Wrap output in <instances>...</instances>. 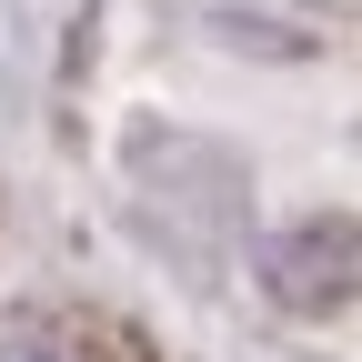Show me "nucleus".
<instances>
[{
  "label": "nucleus",
  "mask_w": 362,
  "mask_h": 362,
  "mask_svg": "<svg viewBox=\"0 0 362 362\" xmlns=\"http://www.w3.org/2000/svg\"><path fill=\"white\" fill-rule=\"evenodd\" d=\"M252 272H262V292L292 302V312H342L362 292V221L352 211H302V221H282V232L252 252Z\"/></svg>",
  "instance_id": "obj_1"
},
{
  "label": "nucleus",
  "mask_w": 362,
  "mask_h": 362,
  "mask_svg": "<svg viewBox=\"0 0 362 362\" xmlns=\"http://www.w3.org/2000/svg\"><path fill=\"white\" fill-rule=\"evenodd\" d=\"M0 362H90L71 322H51V312H0Z\"/></svg>",
  "instance_id": "obj_2"
}]
</instances>
